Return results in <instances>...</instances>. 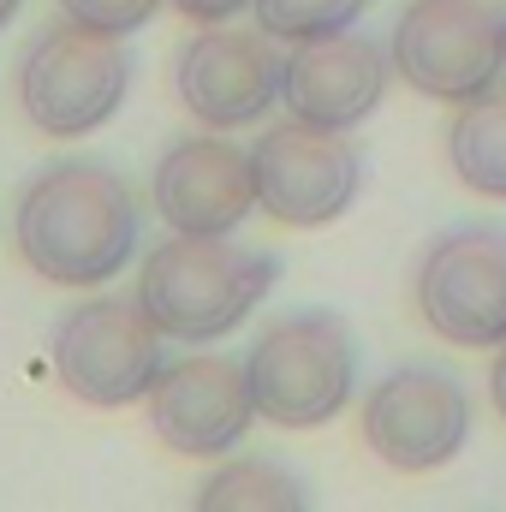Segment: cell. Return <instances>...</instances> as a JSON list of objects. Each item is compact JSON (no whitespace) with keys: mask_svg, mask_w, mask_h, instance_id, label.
<instances>
[{"mask_svg":"<svg viewBox=\"0 0 506 512\" xmlns=\"http://www.w3.org/2000/svg\"><path fill=\"white\" fill-rule=\"evenodd\" d=\"M417 316L465 352L506 340V227H453L417 262Z\"/></svg>","mask_w":506,"mask_h":512,"instance_id":"8","label":"cell"},{"mask_svg":"<svg viewBox=\"0 0 506 512\" xmlns=\"http://www.w3.org/2000/svg\"><path fill=\"white\" fill-rule=\"evenodd\" d=\"M256 167V209L280 227H328L352 209L364 185V155L346 143V131L328 126H268L251 149Z\"/></svg>","mask_w":506,"mask_h":512,"instance_id":"7","label":"cell"},{"mask_svg":"<svg viewBox=\"0 0 506 512\" xmlns=\"http://www.w3.org/2000/svg\"><path fill=\"white\" fill-rule=\"evenodd\" d=\"M143 405H149L155 441L185 453V459L233 453L245 441V429L262 417L245 358H179V364H161V376L143 393Z\"/></svg>","mask_w":506,"mask_h":512,"instance_id":"10","label":"cell"},{"mask_svg":"<svg viewBox=\"0 0 506 512\" xmlns=\"http://www.w3.org/2000/svg\"><path fill=\"white\" fill-rule=\"evenodd\" d=\"M155 209L173 233H233L256 209L251 149L227 143L221 131L179 137L155 167Z\"/></svg>","mask_w":506,"mask_h":512,"instance_id":"13","label":"cell"},{"mask_svg":"<svg viewBox=\"0 0 506 512\" xmlns=\"http://www.w3.org/2000/svg\"><path fill=\"white\" fill-rule=\"evenodd\" d=\"M245 370L256 411L274 429H322L358 387V352L334 310H292L256 334Z\"/></svg>","mask_w":506,"mask_h":512,"instance_id":"3","label":"cell"},{"mask_svg":"<svg viewBox=\"0 0 506 512\" xmlns=\"http://www.w3.org/2000/svg\"><path fill=\"white\" fill-rule=\"evenodd\" d=\"M18 6H24V0H0V30H6V24L18 18Z\"/></svg>","mask_w":506,"mask_h":512,"instance_id":"20","label":"cell"},{"mask_svg":"<svg viewBox=\"0 0 506 512\" xmlns=\"http://www.w3.org/2000/svg\"><path fill=\"white\" fill-rule=\"evenodd\" d=\"M197 507H304V483L268 459H233L197 489Z\"/></svg>","mask_w":506,"mask_h":512,"instance_id":"15","label":"cell"},{"mask_svg":"<svg viewBox=\"0 0 506 512\" xmlns=\"http://www.w3.org/2000/svg\"><path fill=\"white\" fill-rule=\"evenodd\" d=\"M489 399H495V411L506 417V340H501V352H495V370H489Z\"/></svg>","mask_w":506,"mask_h":512,"instance_id":"19","label":"cell"},{"mask_svg":"<svg viewBox=\"0 0 506 512\" xmlns=\"http://www.w3.org/2000/svg\"><path fill=\"white\" fill-rule=\"evenodd\" d=\"M506 66V12L483 0H411L393 30V72L429 102H477Z\"/></svg>","mask_w":506,"mask_h":512,"instance_id":"5","label":"cell"},{"mask_svg":"<svg viewBox=\"0 0 506 512\" xmlns=\"http://www.w3.org/2000/svg\"><path fill=\"white\" fill-rule=\"evenodd\" d=\"M387 78H399V72H393V54L376 36L334 30V36H316V42H292L286 78H280V102L304 126L352 131L381 108Z\"/></svg>","mask_w":506,"mask_h":512,"instance_id":"12","label":"cell"},{"mask_svg":"<svg viewBox=\"0 0 506 512\" xmlns=\"http://www.w3.org/2000/svg\"><path fill=\"white\" fill-rule=\"evenodd\" d=\"M447 161H453L459 185L506 203V96L489 90L459 108V120L447 126Z\"/></svg>","mask_w":506,"mask_h":512,"instance_id":"14","label":"cell"},{"mask_svg":"<svg viewBox=\"0 0 506 512\" xmlns=\"http://www.w3.org/2000/svg\"><path fill=\"white\" fill-rule=\"evenodd\" d=\"M173 12H185L191 24H227L233 12H245V6H256V0H167Z\"/></svg>","mask_w":506,"mask_h":512,"instance_id":"18","label":"cell"},{"mask_svg":"<svg viewBox=\"0 0 506 512\" xmlns=\"http://www.w3.org/2000/svg\"><path fill=\"white\" fill-rule=\"evenodd\" d=\"M161 328L149 322V310L137 298H90L78 310H66V322L54 328V376L72 399L84 405H131L143 399L161 376Z\"/></svg>","mask_w":506,"mask_h":512,"instance_id":"6","label":"cell"},{"mask_svg":"<svg viewBox=\"0 0 506 512\" xmlns=\"http://www.w3.org/2000/svg\"><path fill=\"white\" fill-rule=\"evenodd\" d=\"M18 256L54 286H102L137 251V203L102 161H54L18 197Z\"/></svg>","mask_w":506,"mask_h":512,"instance_id":"1","label":"cell"},{"mask_svg":"<svg viewBox=\"0 0 506 512\" xmlns=\"http://www.w3.org/2000/svg\"><path fill=\"white\" fill-rule=\"evenodd\" d=\"M280 280V262L268 251L233 245V233H173L137 268V304L167 340H221L233 334L268 286Z\"/></svg>","mask_w":506,"mask_h":512,"instance_id":"2","label":"cell"},{"mask_svg":"<svg viewBox=\"0 0 506 512\" xmlns=\"http://www.w3.org/2000/svg\"><path fill=\"white\" fill-rule=\"evenodd\" d=\"M155 6H161V0H60L66 18H78V24H90V30H108V36L143 30V24L155 18Z\"/></svg>","mask_w":506,"mask_h":512,"instance_id":"17","label":"cell"},{"mask_svg":"<svg viewBox=\"0 0 506 512\" xmlns=\"http://www.w3.org/2000/svg\"><path fill=\"white\" fill-rule=\"evenodd\" d=\"M131 90L126 36L90 30L78 18L42 30L18 66V102L42 137H90L102 131Z\"/></svg>","mask_w":506,"mask_h":512,"instance_id":"4","label":"cell"},{"mask_svg":"<svg viewBox=\"0 0 506 512\" xmlns=\"http://www.w3.org/2000/svg\"><path fill=\"white\" fill-rule=\"evenodd\" d=\"M370 0H256V24L274 42H316L334 30H352V18Z\"/></svg>","mask_w":506,"mask_h":512,"instance_id":"16","label":"cell"},{"mask_svg":"<svg viewBox=\"0 0 506 512\" xmlns=\"http://www.w3.org/2000/svg\"><path fill=\"white\" fill-rule=\"evenodd\" d=\"M364 447L393 471H441L471 435V399L435 364H399L381 376L358 411Z\"/></svg>","mask_w":506,"mask_h":512,"instance_id":"9","label":"cell"},{"mask_svg":"<svg viewBox=\"0 0 506 512\" xmlns=\"http://www.w3.org/2000/svg\"><path fill=\"white\" fill-rule=\"evenodd\" d=\"M280 78H286V60L274 54V36L262 24L256 30H221V24L197 30L173 66V90L185 114L215 131L256 126L280 102Z\"/></svg>","mask_w":506,"mask_h":512,"instance_id":"11","label":"cell"}]
</instances>
